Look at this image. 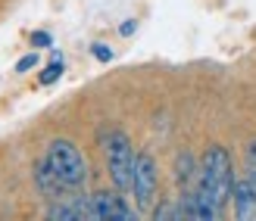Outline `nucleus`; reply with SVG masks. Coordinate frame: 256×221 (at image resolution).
<instances>
[{
    "mask_svg": "<svg viewBox=\"0 0 256 221\" xmlns=\"http://www.w3.org/2000/svg\"><path fill=\"white\" fill-rule=\"evenodd\" d=\"M197 190L206 193V197L222 206L232 203V190H234V162H232V153H228L222 144H212L206 147L200 159V178H197Z\"/></svg>",
    "mask_w": 256,
    "mask_h": 221,
    "instance_id": "nucleus-1",
    "label": "nucleus"
},
{
    "mask_svg": "<svg viewBox=\"0 0 256 221\" xmlns=\"http://www.w3.org/2000/svg\"><path fill=\"white\" fill-rule=\"evenodd\" d=\"M44 159H47V165L54 168V175L60 178V184L69 193H78L88 184V162H84L82 150L75 147L72 140H66V137L50 140Z\"/></svg>",
    "mask_w": 256,
    "mask_h": 221,
    "instance_id": "nucleus-2",
    "label": "nucleus"
},
{
    "mask_svg": "<svg viewBox=\"0 0 256 221\" xmlns=\"http://www.w3.org/2000/svg\"><path fill=\"white\" fill-rule=\"evenodd\" d=\"M104 156H106V175L116 190H132V175H134V147L125 131L112 128L104 140Z\"/></svg>",
    "mask_w": 256,
    "mask_h": 221,
    "instance_id": "nucleus-3",
    "label": "nucleus"
},
{
    "mask_svg": "<svg viewBox=\"0 0 256 221\" xmlns=\"http://www.w3.org/2000/svg\"><path fill=\"white\" fill-rule=\"evenodd\" d=\"M132 193H134V206L138 212H147L156 206V193H160V165L156 159L140 150L134 156V175H132Z\"/></svg>",
    "mask_w": 256,
    "mask_h": 221,
    "instance_id": "nucleus-4",
    "label": "nucleus"
},
{
    "mask_svg": "<svg viewBox=\"0 0 256 221\" xmlns=\"http://www.w3.org/2000/svg\"><path fill=\"white\" fill-rule=\"evenodd\" d=\"M91 218L94 221H104V218L132 221V218H138V209H132L125 203L122 190H97V193H91Z\"/></svg>",
    "mask_w": 256,
    "mask_h": 221,
    "instance_id": "nucleus-5",
    "label": "nucleus"
},
{
    "mask_svg": "<svg viewBox=\"0 0 256 221\" xmlns=\"http://www.w3.org/2000/svg\"><path fill=\"white\" fill-rule=\"evenodd\" d=\"M232 206H234V218L238 221H256V187H253V181L247 175L240 181H234Z\"/></svg>",
    "mask_w": 256,
    "mask_h": 221,
    "instance_id": "nucleus-6",
    "label": "nucleus"
},
{
    "mask_svg": "<svg viewBox=\"0 0 256 221\" xmlns=\"http://www.w3.org/2000/svg\"><path fill=\"white\" fill-rule=\"evenodd\" d=\"M34 187H38V193H41L44 200H62L69 193L66 187L60 184V178L54 175V168L47 165V159L34 162Z\"/></svg>",
    "mask_w": 256,
    "mask_h": 221,
    "instance_id": "nucleus-7",
    "label": "nucleus"
},
{
    "mask_svg": "<svg viewBox=\"0 0 256 221\" xmlns=\"http://www.w3.org/2000/svg\"><path fill=\"white\" fill-rule=\"evenodd\" d=\"M197 178H200V162L194 159L190 153H178L175 159V181H178V190L188 193L197 187Z\"/></svg>",
    "mask_w": 256,
    "mask_h": 221,
    "instance_id": "nucleus-8",
    "label": "nucleus"
},
{
    "mask_svg": "<svg viewBox=\"0 0 256 221\" xmlns=\"http://www.w3.org/2000/svg\"><path fill=\"white\" fill-rule=\"evenodd\" d=\"M150 218H156V221H162V218H184V212H182V203H160V206H153L150 209Z\"/></svg>",
    "mask_w": 256,
    "mask_h": 221,
    "instance_id": "nucleus-9",
    "label": "nucleus"
},
{
    "mask_svg": "<svg viewBox=\"0 0 256 221\" xmlns=\"http://www.w3.org/2000/svg\"><path fill=\"white\" fill-rule=\"evenodd\" d=\"M62 69H66V62H62V56H54V62L41 69V75H38V81H41V84H54L56 78L62 75Z\"/></svg>",
    "mask_w": 256,
    "mask_h": 221,
    "instance_id": "nucleus-10",
    "label": "nucleus"
},
{
    "mask_svg": "<svg viewBox=\"0 0 256 221\" xmlns=\"http://www.w3.org/2000/svg\"><path fill=\"white\" fill-rule=\"evenodd\" d=\"M247 178L253 181V187H256V140L247 147Z\"/></svg>",
    "mask_w": 256,
    "mask_h": 221,
    "instance_id": "nucleus-11",
    "label": "nucleus"
},
{
    "mask_svg": "<svg viewBox=\"0 0 256 221\" xmlns=\"http://www.w3.org/2000/svg\"><path fill=\"white\" fill-rule=\"evenodd\" d=\"M91 53H94V59H97V62H110V59H112V50H110L106 44H100V41H97V44H91Z\"/></svg>",
    "mask_w": 256,
    "mask_h": 221,
    "instance_id": "nucleus-12",
    "label": "nucleus"
},
{
    "mask_svg": "<svg viewBox=\"0 0 256 221\" xmlns=\"http://www.w3.org/2000/svg\"><path fill=\"white\" fill-rule=\"evenodd\" d=\"M34 66H38V53H25V56L16 62V72H19V75H22V72H32Z\"/></svg>",
    "mask_w": 256,
    "mask_h": 221,
    "instance_id": "nucleus-13",
    "label": "nucleus"
},
{
    "mask_svg": "<svg viewBox=\"0 0 256 221\" xmlns=\"http://www.w3.org/2000/svg\"><path fill=\"white\" fill-rule=\"evenodd\" d=\"M32 44H34V47H50V34H47V31H34V34H32Z\"/></svg>",
    "mask_w": 256,
    "mask_h": 221,
    "instance_id": "nucleus-14",
    "label": "nucleus"
},
{
    "mask_svg": "<svg viewBox=\"0 0 256 221\" xmlns=\"http://www.w3.org/2000/svg\"><path fill=\"white\" fill-rule=\"evenodd\" d=\"M134 28H138L134 19H125V22H122V28H119V34H125V37H128V34H134Z\"/></svg>",
    "mask_w": 256,
    "mask_h": 221,
    "instance_id": "nucleus-15",
    "label": "nucleus"
}]
</instances>
